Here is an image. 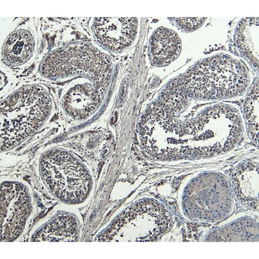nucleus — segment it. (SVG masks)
<instances>
[{"label": "nucleus", "instance_id": "7", "mask_svg": "<svg viewBox=\"0 0 259 259\" xmlns=\"http://www.w3.org/2000/svg\"><path fill=\"white\" fill-rule=\"evenodd\" d=\"M77 60L68 50L51 54L44 62L42 74L47 78L54 79L65 77L73 74H86L98 84L106 82L110 65L102 54L90 50L82 61L80 55H76Z\"/></svg>", "mask_w": 259, "mask_h": 259}, {"label": "nucleus", "instance_id": "16", "mask_svg": "<svg viewBox=\"0 0 259 259\" xmlns=\"http://www.w3.org/2000/svg\"><path fill=\"white\" fill-rule=\"evenodd\" d=\"M33 50L34 40L30 32L19 30L13 32L7 38L2 54L7 63L20 65L29 60Z\"/></svg>", "mask_w": 259, "mask_h": 259}, {"label": "nucleus", "instance_id": "17", "mask_svg": "<svg viewBox=\"0 0 259 259\" xmlns=\"http://www.w3.org/2000/svg\"><path fill=\"white\" fill-rule=\"evenodd\" d=\"M244 117L248 134L255 145L258 144V81H255L244 101Z\"/></svg>", "mask_w": 259, "mask_h": 259}, {"label": "nucleus", "instance_id": "13", "mask_svg": "<svg viewBox=\"0 0 259 259\" xmlns=\"http://www.w3.org/2000/svg\"><path fill=\"white\" fill-rule=\"evenodd\" d=\"M206 242H258V223L251 217H243L216 228L206 237Z\"/></svg>", "mask_w": 259, "mask_h": 259}, {"label": "nucleus", "instance_id": "4", "mask_svg": "<svg viewBox=\"0 0 259 259\" xmlns=\"http://www.w3.org/2000/svg\"><path fill=\"white\" fill-rule=\"evenodd\" d=\"M172 224L170 211L153 199L140 200L116 219L98 242H156L169 231Z\"/></svg>", "mask_w": 259, "mask_h": 259}, {"label": "nucleus", "instance_id": "11", "mask_svg": "<svg viewBox=\"0 0 259 259\" xmlns=\"http://www.w3.org/2000/svg\"><path fill=\"white\" fill-rule=\"evenodd\" d=\"M181 42L174 31L160 27L153 34L149 45V57L157 67H165L172 63L180 54Z\"/></svg>", "mask_w": 259, "mask_h": 259}, {"label": "nucleus", "instance_id": "12", "mask_svg": "<svg viewBox=\"0 0 259 259\" xmlns=\"http://www.w3.org/2000/svg\"><path fill=\"white\" fill-rule=\"evenodd\" d=\"M100 101V96L96 89L89 84H80L72 87L65 94L63 105L68 115L82 120L96 110Z\"/></svg>", "mask_w": 259, "mask_h": 259}, {"label": "nucleus", "instance_id": "8", "mask_svg": "<svg viewBox=\"0 0 259 259\" xmlns=\"http://www.w3.org/2000/svg\"><path fill=\"white\" fill-rule=\"evenodd\" d=\"M30 211V198L24 186L11 182L2 184V242L14 241L20 235Z\"/></svg>", "mask_w": 259, "mask_h": 259}, {"label": "nucleus", "instance_id": "6", "mask_svg": "<svg viewBox=\"0 0 259 259\" xmlns=\"http://www.w3.org/2000/svg\"><path fill=\"white\" fill-rule=\"evenodd\" d=\"M183 207L191 220L207 222L225 220L233 208V195L227 179L214 172L199 175L185 189Z\"/></svg>", "mask_w": 259, "mask_h": 259}, {"label": "nucleus", "instance_id": "5", "mask_svg": "<svg viewBox=\"0 0 259 259\" xmlns=\"http://www.w3.org/2000/svg\"><path fill=\"white\" fill-rule=\"evenodd\" d=\"M40 174L51 193L65 203L82 202L92 188V178L85 166L61 149H54L44 155Z\"/></svg>", "mask_w": 259, "mask_h": 259}, {"label": "nucleus", "instance_id": "1", "mask_svg": "<svg viewBox=\"0 0 259 259\" xmlns=\"http://www.w3.org/2000/svg\"><path fill=\"white\" fill-rule=\"evenodd\" d=\"M239 112L222 103L193 105L171 84L142 120L140 136L144 150L153 159L209 158L225 154L242 140Z\"/></svg>", "mask_w": 259, "mask_h": 259}, {"label": "nucleus", "instance_id": "15", "mask_svg": "<svg viewBox=\"0 0 259 259\" xmlns=\"http://www.w3.org/2000/svg\"><path fill=\"white\" fill-rule=\"evenodd\" d=\"M78 224L68 214L58 216L44 226L33 237L34 242L78 241Z\"/></svg>", "mask_w": 259, "mask_h": 259}, {"label": "nucleus", "instance_id": "2", "mask_svg": "<svg viewBox=\"0 0 259 259\" xmlns=\"http://www.w3.org/2000/svg\"><path fill=\"white\" fill-rule=\"evenodd\" d=\"M177 81L196 100L218 101L240 96L249 87V69L243 62L221 54L197 63Z\"/></svg>", "mask_w": 259, "mask_h": 259}, {"label": "nucleus", "instance_id": "14", "mask_svg": "<svg viewBox=\"0 0 259 259\" xmlns=\"http://www.w3.org/2000/svg\"><path fill=\"white\" fill-rule=\"evenodd\" d=\"M258 19L244 18L235 33V42L240 54L255 69L258 66Z\"/></svg>", "mask_w": 259, "mask_h": 259}, {"label": "nucleus", "instance_id": "18", "mask_svg": "<svg viewBox=\"0 0 259 259\" xmlns=\"http://www.w3.org/2000/svg\"><path fill=\"white\" fill-rule=\"evenodd\" d=\"M178 28L184 32H192L198 30L205 23L206 18H170Z\"/></svg>", "mask_w": 259, "mask_h": 259}, {"label": "nucleus", "instance_id": "10", "mask_svg": "<svg viewBox=\"0 0 259 259\" xmlns=\"http://www.w3.org/2000/svg\"><path fill=\"white\" fill-rule=\"evenodd\" d=\"M233 195L244 206L258 210V164L241 163L233 170L231 183Z\"/></svg>", "mask_w": 259, "mask_h": 259}, {"label": "nucleus", "instance_id": "3", "mask_svg": "<svg viewBox=\"0 0 259 259\" xmlns=\"http://www.w3.org/2000/svg\"><path fill=\"white\" fill-rule=\"evenodd\" d=\"M48 93L39 85L21 88L1 104V150L16 147L41 127L52 112Z\"/></svg>", "mask_w": 259, "mask_h": 259}, {"label": "nucleus", "instance_id": "9", "mask_svg": "<svg viewBox=\"0 0 259 259\" xmlns=\"http://www.w3.org/2000/svg\"><path fill=\"white\" fill-rule=\"evenodd\" d=\"M137 26L136 18H100L94 20L93 30L97 41L104 48L120 52L133 42Z\"/></svg>", "mask_w": 259, "mask_h": 259}]
</instances>
